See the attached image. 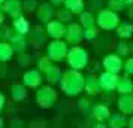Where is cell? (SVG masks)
Masks as SVG:
<instances>
[{
    "instance_id": "26",
    "label": "cell",
    "mask_w": 133,
    "mask_h": 128,
    "mask_svg": "<svg viewBox=\"0 0 133 128\" xmlns=\"http://www.w3.org/2000/svg\"><path fill=\"white\" fill-rule=\"evenodd\" d=\"M97 36H99V27L91 25V27L84 28V39H87V40H94Z\"/></svg>"
},
{
    "instance_id": "1",
    "label": "cell",
    "mask_w": 133,
    "mask_h": 128,
    "mask_svg": "<svg viewBox=\"0 0 133 128\" xmlns=\"http://www.w3.org/2000/svg\"><path fill=\"white\" fill-rule=\"evenodd\" d=\"M84 79L85 76L81 73V70L69 69V70L61 73V79L58 84H60L61 91L66 95L75 97V95H79L84 91Z\"/></svg>"
},
{
    "instance_id": "32",
    "label": "cell",
    "mask_w": 133,
    "mask_h": 128,
    "mask_svg": "<svg viewBox=\"0 0 133 128\" xmlns=\"http://www.w3.org/2000/svg\"><path fill=\"white\" fill-rule=\"evenodd\" d=\"M19 64L21 66H29L30 64V57L27 54H21V57H19Z\"/></svg>"
},
{
    "instance_id": "42",
    "label": "cell",
    "mask_w": 133,
    "mask_h": 128,
    "mask_svg": "<svg viewBox=\"0 0 133 128\" xmlns=\"http://www.w3.org/2000/svg\"><path fill=\"white\" fill-rule=\"evenodd\" d=\"M132 94H133V91H132Z\"/></svg>"
},
{
    "instance_id": "21",
    "label": "cell",
    "mask_w": 133,
    "mask_h": 128,
    "mask_svg": "<svg viewBox=\"0 0 133 128\" xmlns=\"http://www.w3.org/2000/svg\"><path fill=\"white\" fill-rule=\"evenodd\" d=\"M12 54H14V49L9 43H6V42L0 43V63L9 61L12 58Z\"/></svg>"
},
{
    "instance_id": "2",
    "label": "cell",
    "mask_w": 133,
    "mask_h": 128,
    "mask_svg": "<svg viewBox=\"0 0 133 128\" xmlns=\"http://www.w3.org/2000/svg\"><path fill=\"white\" fill-rule=\"evenodd\" d=\"M67 64L70 66V69H75V70H82V69L87 67L88 64V54L82 46L79 45H75L73 48H70L67 51L66 55Z\"/></svg>"
},
{
    "instance_id": "30",
    "label": "cell",
    "mask_w": 133,
    "mask_h": 128,
    "mask_svg": "<svg viewBox=\"0 0 133 128\" xmlns=\"http://www.w3.org/2000/svg\"><path fill=\"white\" fill-rule=\"evenodd\" d=\"M123 70L127 76H133V57H129L124 63H123Z\"/></svg>"
},
{
    "instance_id": "4",
    "label": "cell",
    "mask_w": 133,
    "mask_h": 128,
    "mask_svg": "<svg viewBox=\"0 0 133 128\" xmlns=\"http://www.w3.org/2000/svg\"><path fill=\"white\" fill-rule=\"evenodd\" d=\"M57 101V91L52 86H42L36 92V103L42 109H51Z\"/></svg>"
},
{
    "instance_id": "22",
    "label": "cell",
    "mask_w": 133,
    "mask_h": 128,
    "mask_svg": "<svg viewBox=\"0 0 133 128\" xmlns=\"http://www.w3.org/2000/svg\"><path fill=\"white\" fill-rule=\"evenodd\" d=\"M79 15H81V19H79V24H81V27L87 28V27H91V25L96 24V19H94V17H93V13H91V12L84 11V12H81Z\"/></svg>"
},
{
    "instance_id": "17",
    "label": "cell",
    "mask_w": 133,
    "mask_h": 128,
    "mask_svg": "<svg viewBox=\"0 0 133 128\" xmlns=\"http://www.w3.org/2000/svg\"><path fill=\"white\" fill-rule=\"evenodd\" d=\"M11 95L14 101H23L27 97V88L23 84H14L11 86Z\"/></svg>"
},
{
    "instance_id": "34",
    "label": "cell",
    "mask_w": 133,
    "mask_h": 128,
    "mask_svg": "<svg viewBox=\"0 0 133 128\" xmlns=\"http://www.w3.org/2000/svg\"><path fill=\"white\" fill-rule=\"evenodd\" d=\"M5 104H6V97L0 92V112L3 110V107H5Z\"/></svg>"
},
{
    "instance_id": "15",
    "label": "cell",
    "mask_w": 133,
    "mask_h": 128,
    "mask_svg": "<svg viewBox=\"0 0 133 128\" xmlns=\"http://www.w3.org/2000/svg\"><path fill=\"white\" fill-rule=\"evenodd\" d=\"M115 91L118 92V94H132L133 91V80L124 74V76H121L120 79H118V84H117V88H115Z\"/></svg>"
},
{
    "instance_id": "8",
    "label": "cell",
    "mask_w": 133,
    "mask_h": 128,
    "mask_svg": "<svg viewBox=\"0 0 133 128\" xmlns=\"http://www.w3.org/2000/svg\"><path fill=\"white\" fill-rule=\"evenodd\" d=\"M64 37H66V43H70L73 46L79 45L84 39V28L81 27V24H70L66 28Z\"/></svg>"
},
{
    "instance_id": "41",
    "label": "cell",
    "mask_w": 133,
    "mask_h": 128,
    "mask_svg": "<svg viewBox=\"0 0 133 128\" xmlns=\"http://www.w3.org/2000/svg\"><path fill=\"white\" fill-rule=\"evenodd\" d=\"M129 48H130V54H132V52H133V42L129 43Z\"/></svg>"
},
{
    "instance_id": "5",
    "label": "cell",
    "mask_w": 133,
    "mask_h": 128,
    "mask_svg": "<svg viewBox=\"0 0 133 128\" xmlns=\"http://www.w3.org/2000/svg\"><path fill=\"white\" fill-rule=\"evenodd\" d=\"M67 43L61 42V40H55L48 45L46 49V57L51 61H63L67 55Z\"/></svg>"
},
{
    "instance_id": "38",
    "label": "cell",
    "mask_w": 133,
    "mask_h": 128,
    "mask_svg": "<svg viewBox=\"0 0 133 128\" xmlns=\"http://www.w3.org/2000/svg\"><path fill=\"white\" fill-rule=\"evenodd\" d=\"M5 127V119H3V116L0 115V128H3Z\"/></svg>"
},
{
    "instance_id": "9",
    "label": "cell",
    "mask_w": 133,
    "mask_h": 128,
    "mask_svg": "<svg viewBox=\"0 0 133 128\" xmlns=\"http://www.w3.org/2000/svg\"><path fill=\"white\" fill-rule=\"evenodd\" d=\"M42 80H43V78L39 70H29L23 76V85L25 88H39V85L42 84Z\"/></svg>"
},
{
    "instance_id": "25",
    "label": "cell",
    "mask_w": 133,
    "mask_h": 128,
    "mask_svg": "<svg viewBox=\"0 0 133 128\" xmlns=\"http://www.w3.org/2000/svg\"><path fill=\"white\" fill-rule=\"evenodd\" d=\"M126 3L123 2V0H108V9L109 11H112V12H121V11H124L126 9Z\"/></svg>"
},
{
    "instance_id": "12",
    "label": "cell",
    "mask_w": 133,
    "mask_h": 128,
    "mask_svg": "<svg viewBox=\"0 0 133 128\" xmlns=\"http://www.w3.org/2000/svg\"><path fill=\"white\" fill-rule=\"evenodd\" d=\"M91 116L96 122H106L111 116V110L106 104H94L91 109Z\"/></svg>"
},
{
    "instance_id": "33",
    "label": "cell",
    "mask_w": 133,
    "mask_h": 128,
    "mask_svg": "<svg viewBox=\"0 0 133 128\" xmlns=\"http://www.w3.org/2000/svg\"><path fill=\"white\" fill-rule=\"evenodd\" d=\"M11 128H23V122L19 119H14L12 124H11Z\"/></svg>"
},
{
    "instance_id": "40",
    "label": "cell",
    "mask_w": 133,
    "mask_h": 128,
    "mask_svg": "<svg viewBox=\"0 0 133 128\" xmlns=\"http://www.w3.org/2000/svg\"><path fill=\"white\" fill-rule=\"evenodd\" d=\"M63 2H64V0H52V3H55V5H60Z\"/></svg>"
},
{
    "instance_id": "14",
    "label": "cell",
    "mask_w": 133,
    "mask_h": 128,
    "mask_svg": "<svg viewBox=\"0 0 133 128\" xmlns=\"http://www.w3.org/2000/svg\"><path fill=\"white\" fill-rule=\"evenodd\" d=\"M108 128H126L127 127V115H123L121 112L118 113H111L108 118Z\"/></svg>"
},
{
    "instance_id": "27",
    "label": "cell",
    "mask_w": 133,
    "mask_h": 128,
    "mask_svg": "<svg viewBox=\"0 0 133 128\" xmlns=\"http://www.w3.org/2000/svg\"><path fill=\"white\" fill-rule=\"evenodd\" d=\"M52 13H54L52 7L49 6V5H43L42 9H41V17H42L43 22H48L49 19H51V17H52Z\"/></svg>"
},
{
    "instance_id": "13",
    "label": "cell",
    "mask_w": 133,
    "mask_h": 128,
    "mask_svg": "<svg viewBox=\"0 0 133 128\" xmlns=\"http://www.w3.org/2000/svg\"><path fill=\"white\" fill-rule=\"evenodd\" d=\"M115 33H117V36L120 37L121 40L130 39L133 36V22H130V21H123L121 22L120 21V24L115 28Z\"/></svg>"
},
{
    "instance_id": "16",
    "label": "cell",
    "mask_w": 133,
    "mask_h": 128,
    "mask_svg": "<svg viewBox=\"0 0 133 128\" xmlns=\"http://www.w3.org/2000/svg\"><path fill=\"white\" fill-rule=\"evenodd\" d=\"M66 33V27L61 24V21H51L48 24V34L52 39H60L64 36Z\"/></svg>"
},
{
    "instance_id": "18",
    "label": "cell",
    "mask_w": 133,
    "mask_h": 128,
    "mask_svg": "<svg viewBox=\"0 0 133 128\" xmlns=\"http://www.w3.org/2000/svg\"><path fill=\"white\" fill-rule=\"evenodd\" d=\"M45 73V79L48 80L49 85H55V84H58L61 79V70L58 67H55V66H51V67L46 70V72H43Z\"/></svg>"
},
{
    "instance_id": "19",
    "label": "cell",
    "mask_w": 133,
    "mask_h": 128,
    "mask_svg": "<svg viewBox=\"0 0 133 128\" xmlns=\"http://www.w3.org/2000/svg\"><path fill=\"white\" fill-rule=\"evenodd\" d=\"M64 7L69 9L72 13H81L84 12L85 3L84 0H64Z\"/></svg>"
},
{
    "instance_id": "36",
    "label": "cell",
    "mask_w": 133,
    "mask_h": 128,
    "mask_svg": "<svg viewBox=\"0 0 133 128\" xmlns=\"http://www.w3.org/2000/svg\"><path fill=\"white\" fill-rule=\"evenodd\" d=\"M93 128H108V125H106L105 122H96V124L93 125Z\"/></svg>"
},
{
    "instance_id": "20",
    "label": "cell",
    "mask_w": 133,
    "mask_h": 128,
    "mask_svg": "<svg viewBox=\"0 0 133 128\" xmlns=\"http://www.w3.org/2000/svg\"><path fill=\"white\" fill-rule=\"evenodd\" d=\"M11 42H12V49L14 51H17V52H23L25 48H27V42H25V39L23 34H15L14 37H11Z\"/></svg>"
},
{
    "instance_id": "29",
    "label": "cell",
    "mask_w": 133,
    "mask_h": 128,
    "mask_svg": "<svg viewBox=\"0 0 133 128\" xmlns=\"http://www.w3.org/2000/svg\"><path fill=\"white\" fill-rule=\"evenodd\" d=\"M51 66H52V64H51V60H49L48 57H43V58H41V60L37 61V69H39V72H46Z\"/></svg>"
},
{
    "instance_id": "3",
    "label": "cell",
    "mask_w": 133,
    "mask_h": 128,
    "mask_svg": "<svg viewBox=\"0 0 133 128\" xmlns=\"http://www.w3.org/2000/svg\"><path fill=\"white\" fill-rule=\"evenodd\" d=\"M96 24L99 28L102 30H115L117 25L120 24V17L117 12H112L109 9H100L97 12V18H96Z\"/></svg>"
},
{
    "instance_id": "11",
    "label": "cell",
    "mask_w": 133,
    "mask_h": 128,
    "mask_svg": "<svg viewBox=\"0 0 133 128\" xmlns=\"http://www.w3.org/2000/svg\"><path fill=\"white\" fill-rule=\"evenodd\" d=\"M84 91L88 94V95H97L100 94L102 89H100V84H99V78L94 76V74H87L84 79Z\"/></svg>"
},
{
    "instance_id": "24",
    "label": "cell",
    "mask_w": 133,
    "mask_h": 128,
    "mask_svg": "<svg viewBox=\"0 0 133 128\" xmlns=\"http://www.w3.org/2000/svg\"><path fill=\"white\" fill-rule=\"evenodd\" d=\"M115 54L120 55L121 58H127L130 55V48H129V43L126 40H120L117 43V48H115Z\"/></svg>"
},
{
    "instance_id": "31",
    "label": "cell",
    "mask_w": 133,
    "mask_h": 128,
    "mask_svg": "<svg viewBox=\"0 0 133 128\" xmlns=\"http://www.w3.org/2000/svg\"><path fill=\"white\" fill-rule=\"evenodd\" d=\"M90 106H91V101L88 100V98H81V100H79V103H78L79 110H81V112H84V113L90 109Z\"/></svg>"
},
{
    "instance_id": "10",
    "label": "cell",
    "mask_w": 133,
    "mask_h": 128,
    "mask_svg": "<svg viewBox=\"0 0 133 128\" xmlns=\"http://www.w3.org/2000/svg\"><path fill=\"white\" fill-rule=\"evenodd\" d=\"M117 107L123 115H133V94H121L117 98Z\"/></svg>"
},
{
    "instance_id": "39",
    "label": "cell",
    "mask_w": 133,
    "mask_h": 128,
    "mask_svg": "<svg viewBox=\"0 0 133 128\" xmlns=\"http://www.w3.org/2000/svg\"><path fill=\"white\" fill-rule=\"evenodd\" d=\"M124 3H126V6H129V5H133V0H123Z\"/></svg>"
},
{
    "instance_id": "7",
    "label": "cell",
    "mask_w": 133,
    "mask_h": 128,
    "mask_svg": "<svg viewBox=\"0 0 133 128\" xmlns=\"http://www.w3.org/2000/svg\"><path fill=\"white\" fill-rule=\"evenodd\" d=\"M102 66L105 69V72H111V73L118 74L123 70V58L117 54H108L105 55Z\"/></svg>"
},
{
    "instance_id": "6",
    "label": "cell",
    "mask_w": 133,
    "mask_h": 128,
    "mask_svg": "<svg viewBox=\"0 0 133 128\" xmlns=\"http://www.w3.org/2000/svg\"><path fill=\"white\" fill-rule=\"evenodd\" d=\"M118 79L120 76L115 73H111V72H103L100 76H99V84H100V89L106 94H112L117 88V84H118Z\"/></svg>"
},
{
    "instance_id": "28",
    "label": "cell",
    "mask_w": 133,
    "mask_h": 128,
    "mask_svg": "<svg viewBox=\"0 0 133 128\" xmlns=\"http://www.w3.org/2000/svg\"><path fill=\"white\" fill-rule=\"evenodd\" d=\"M57 15H58V19H60L61 22H69V21L72 19V15H73V13L70 12L69 9L63 7V9H60V11L57 12Z\"/></svg>"
},
{
    "instance_id": "37",
    "label": "cell",
    "mask_w": 133,
    "mask_h": 128,
    "mask_svg": "<svg viewBox=\"0 0 133 128\" xmlns=\"http://www.w3.org/2000/svg\"><path fill=\"white\" fill-rule=\"evenodd\" d=\"M127 128H133V116H130L127 119Z\"/></svg>"
},
{
    "instance_id": "23",
    "label": "cell",
    "mask_w": 133,
    "mask_h": 128,
    "mask_svg": "<svg viewBox=\"0 0 133 128\" xmlns=\"http://www.w3.org/2000/svg\"><path fill=\"white\" fill-rule=\"evenodd\" d=\"M14 27H15V31L18 34H27L29 33V22L25 21L24 18H17L14 19Z\"/></svg>"
},
{
    "instance_id": "35",
    "label": "cell",
    "mask_w": 133,
    "mask_h": 128,
    "mask_svg": "<svg viewBox=\"0 0 133 128\" xmlns=\"http://www.w3.org/2000/svg\"><path fill=\"white\" fill-rule=\"evenodd\" d=\"M127 15H129V18L133 21V5H129V6H127Z\"/></svg>"
}]
</instances>
